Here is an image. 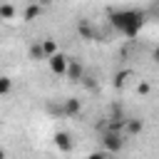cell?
<instances>
[{
	"mask_svg": "<svg viewBox=\"0 0 159 159\" xmlns=\"http://www.w3.org/2000/svg\"><path fill=\"white\" fill-rule=\"evenodd\" d=\"M109 25L124 37H137L139 30L144 27V12L142 10H117L109 15Z\"/></svg>",
	"mask_w": 159,
	"mask_h": 159,
	"instance_id": "obj_1",
	"label": "cell"
},
{
	"mask_svg": "<svg viewBox=\"0 0 159 159\" xmlns=\"http://www.w3.org/2000/svg\"><path fill=\"white\" fill-rule=\"evenodd\" d=\"M102 144H104L107 154H117V152H122V147H124L122 132H117V129H107V132L102 134Z\"/></svg>",
	"mask_w": 159,
	"mask_h": 159,
	"instance_id": "obj_2",
	"label": "cell"
},
{
	"mask_svg": "<svg viewBox=\"0 0 159 159\" xmlns=\"http://www.w3.org/2000/svg\"><path fill=\"white\" fill-rule=\"evenodd\" d=\"M47 65H50V70H52L55 75H60V77H67L70 57H65L62 52H55V55H50V57H47Z\"/></svg>",
	"mask_w": 159,
	"mask_h": 159,
	"instance_id": "obj_3",
	"label": "cell"
},
{
	"mask_svg": "<svg viewBox=\"0 0 159 159\" xmlns=\"http://www.w3.org/2000/svg\"><path fill=\"white\" fill-rule=\"evenodd\" d=\"M62 112H65V114H70V117H75V114H80V112H82V102H80L77 97H67V99H65V104H62Z\"/></svg>",
	"mask_w": 159,
	"mask_h": 159,
	"instance_id": "obj_4",
	"label": "cell"
},
{
	"mask_svg": "<svg viewBox=\"0 0 159 159\" xmlns=\"http://www.w3.org/2000/svg\"><path fill=\"white\" fill-rule=\"evenodd\" d=\"M82 65L77 62V60H70V67H67V77H70V82H80L82 80Z\"/></svg>",
	"mask_w": 159,
	"mask_h": 159,
	"instance_id": "obj_5",
	"label": "cell"
},
{
	"mask_svg": "<svg viewBox=\"0 0 159 159\" xmlns=\"http://www.w3.org/2000/svg\"><path fill=\"white\" fill-rule=\"evenodd\" d=\"M55 144H57L62 152H72V139H70L67 132H57V134H55Z\"/></svg>",
	"mask_w": 159,
	"mask_h": 159,
	"instance_id": "obj_6",
	"label": "cell"
},
{
	"mask_svg": "<svg viewBox=\"0 0 159 159\" xmlns=\"http://www.w3.org/2000/svg\"><path fill=\"white\" fill-rule=\"evenodd\" d=\"M15 15H17V10H15L10 2H0V20L10 22V20H15Z\"/></svg>",
	"mask_w": 159,
	"mask_h": 159,
	"instance_id": "obj_7",
	"label": "cell"
},
{
	"mask_svg": "<svg viewBox=\"0 0 159 159\" xmlns=\"http://www.w3.org/2000/svg\"><path fill=\"white\" fill-rule=\"evenodd\" d=\"M40 12H42V5L40 2H32V5H27V10H25V22H32V20H37L40 17Z\"/></svg>",
	"mask_w": 159,
	"mask_h": 159,
	"instance_id": "obj_8",
	"label": "cell"
},
{
	"mask_svg": "<svg viewBox=\"0 0 159 159\" xmlns=\"http://www.w3.org/2000/svg\"><path fill=\"white\" fill-rule=\"evenodd\" d=\"M30 60H35V62H40V60H47V52H45L42 42H35V45H30Z\"/></svg>",
	"mask_w": 159,
	"mask_h": 159,
	"instance_id": "obj_9",
	"label": "cell"
},
{
	"mask_svg": "<svg viewBox=\"0 0 159 159\" xmlns=\"http://www.w3.org/2000/svg\"><path fill=\"white\" fill-rule=\"evenodd\" d=\"M124 127H127V134H129V137H134V134H139V132L144 129V122H142V119H127V124H124Z\"/></svg>",
	"mask_w": 159,
	"mask_h": 159,
	"instance_id": "obj_10",
	"label": "cell"
},
{
	"mask_svg": "<svg viewBox=\"0 0 159 159\" xmlns=\"http://www.w3.org/2000/svg\"><path fill=\"white\" fill-rule=\"evenodd\" d=\"M42 47H45L47 57H50V55H55V52H60V47H57V42H55L52 37H45V40H42Z\"/></svg>",
	"mask_w": 159,
	"mask_h": 159,
	"instance_id": "obj_11",
	"label": "cell"
},
{
	"mask_svg": "<svg viewBox=\"0 0 159 159\" xmlns=\"http://www.w3.org/2000/svg\"><path fill=\"white\" fill-rule=\"evenodd\" d=\"M77 32H80V35H82L84 40H89V37H92V30H89V22H87V20H80V22H77Z\"/></svg>",
	"mask_w": 159,
	"mask_h": 159,
	"instance_id": "obj_12",
	"label": "cell"
},
{
	"mask_svg": "<svg viewBox=\"0 0 159 159\" xmlns=\"http://www.w3.org/2000/svg\"><path fill=\"white\" fill-rule=\"evenodd\" d=\"M10 89H12V80H10V77H0V97L7 94Z\"/></svg>",
	"mask_w": 159,
	"mask_h": 159,
	"instance_id": "obj_13",
	"label": "cell"
},
{
	"mask_svg": "<svg viewBox=\"0 0 159 159\" xmlns=\"http://www.w3.org/2000/svg\"><path fill=\"white\" fill-rule=\"evenodd\" d=\"M137 89H139V94H147V92H149V84H147V82H139Z\"/></svg>",
	"mask_w": 159,
	"mask_h": 159,
	"instance_id": "obj_14",
	"label": "cell"
},
{
	"mask_svg": "<svg viewBox=\"0 0 159 159\" xmlns=\"http://www.w3.org/2000/svg\"><path fill=\"white\" fill-rule=\"evenodd\" d=\"M152 60H154V62H157V65H159V45H157V47H154V50H152Z\"/></svg>",
	"mask_w": 159,
	"mask_h": 159,
	"instance_id": "obj_15",
	"label": "cell"
},
{
	"mask_svg": "<svg viewBox=\"0 0 159 159\" xmlns=\"http://www.w3.org/2000/svg\"><path fill=\"white\" fill-rule=\"evenodd\" d=\"M37 2H40V5H47V2H52V0H37Z\"/></svg>",
	"mask_w": 159,
	"mask_h": 159,
	"instance_id": "obj_16",
	"label": "cell"
},
{
	"mask_svg": "<svg viewBox=\"0 0 159 159\" xmlns=\"http://www.w3.org/2000/svg\"><path fill=\"white\" fill-rule=\"evenodd\" d=\"M2 157H5V149H2V147H0V159H2Z\"/></svg>",
	"mask_w": 159,
	"mask_h": 159,
	"instance_id": "obj_17",
	"label": "cell"
}]
</instances>
